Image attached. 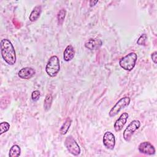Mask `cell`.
Returning a JSON list of instances; mask_svg holds the SVG:
<instances>
[{
	"mask_svg": "<svg viewBox=\"0 0 157 157\" xmlns=\"http://www.w3.org/2000/svg\"><path fill=\"white\" fill-rule=\"evenodd\" d=\"M98 2V1H93V0H91V1H90V7H93Z\"/></svg>",
	"mask_w": 157,
	"mask_h": 157,
	"instance_id": "cell-22",
	"label": "cell"
},
{
	"mask_svg": "<svg viewBox=\"0 0 157 157\" xmlns=\"http://www.w3.org/2000/svg\"><path fill=\"white\" fill-rule=\"evenodd\" d=\"M130 101H131V99L129 97L125 96L121 98L110 109L109 113V116L110 117H113L117 115L121 109H124V107H126L129 104Z\"/></svg>",
	"mask_w": 157,
	"mask_h": 157,
	"instance_id": "cell-5",
	"label": "cell"
},
{
	"mask_svg": "<svg viewBox=\"0 0 157 157\" xmlns=\"http://www.w3.org/2000/svg\"><path fill=\"white\" fill-rule=\"evenodd\" d=\"M102 142L106 148L113 150L115 145V137L114 134L110 131L105 132L103 136Z\"/></svg>",
	"mask_w": 157,
	"mask_h": 157,
	"instance_id": "cell-7",
	"label": "cell"
},
{
	"mask_svg": "<svg viewBox=\"0 0 157 157\" xmlns=\"http://www.w3.org/2000/svg\"><path fill=\"white\" fill-rule=\"evenodd\" d=\"M147 39V36L145 34H142L137 41V44L139 45H144Z\"/></svg>",
	"mask_w": 157,
	"mask_h": 157,
	"instance_id": "cell-19",
	"label": "cell"
},
{
	"mask_svg": "<svg viewBox=\"0 0 157 157\" xmlns=\"http://www.w3.org/2000/svg\"><path fill=\"white\" fill-rule=\"evenodd\" d=\"M66 10L64 9H61L59 10L57 14V20H58V24L61 25L64 21L65 16H66Z\"/></svg>",
	"mask_w": 157,
	"mask_h": 157,
	"instance_id": "cell-17",
	"label": "cell"
},
{
	"mask_svg": "<svg viewBox=\"0 0 157 157\" xmlns=\"http://www.w3.org/2000/svg\"><path fill=\"white\" fill-rule=\"evenodd\" d=\"M60 70L59 60L57 56H52L46 65L45 71L48 75L51 77H54L56 76Z\"/></svg>",
	"mask_w": 157,
	"mask_h": 157,
	"instance_id": "cell-3",
	"label": "cell"
},
{
	"mask_svg": "<svg viewBox=\"0 0 157 157\" xmlns=\"http://www.w3.org/2000/svg\"><path fill=\"white\" fill-rule=\"evenodd\" d=\"M151 58L153 62L155 64H156V63H157V52H156V51H155L151 53Z\"/></svg>",
	"mask_w": 157,
	"mask_h": 157,
	"instance_id": "cell-21",
	"label": "cell"
},
{
	"mask_svg": "<svg viewBox=\"0 0 157 157\" xmlns=\"http://www.w3.org/2000/svg\"><path fill=\"white\" fill-rule=\"evenodd\" d=\"M10 128V124L7 122H2L0 124V134H2L9 131Z\"/></svg>",
	"mask_w": 157,
	"mask_h": 157,
	"instance_id": "cell-18",
	"label": "cell"
},
{
	"mask_svg": "<svg viewBox=\"0 0 157 157\" xmlns=\"http://www.w3.org/2000/svg\"><path fill=\"white\" fill-rule=\"evenodd\" d=\"M42 12V7L41 6H36L33 10H32V12H31L29 17V19L31 21L34 22L36 21L37 20H38V18H39L40 13Z\"/></svg>",
	"mask_w": 157,
	"mask_h": 157,
	"instance_id": "cell-13",
	"label": "cell"
},
{
	"mask_svg": "<svg viewBox=\"0 0 157 157\" xmlns=\"http://www.w3.org/2000/svg\"><path fill=\"white\" fill-rule=\"evenodd\" d=\"M64 145L67 151L74 156H78L81 150L76 140L72 136H68L66 137L64 141Z\"/></svg>",
	"mask_w": 157,
	"mask_h": 157,
	"instance_id": "cell-4",
	"label": "cell"
},
{
	"mask_svg": "<svg viewBox=\"0 0 157 157\" xmlns=\"http://www.w3.org/2000/svg\"><path fill=\"white\" fill-rule=\"evenodd\" d=\"M140 126V121L138 120H132L123 131V138L126 142L130 141L134 132Z\"/></svg>",
	"mask_w": 157,
	"mask_h": 157,
	"instance_id": "cell-6",
	"label": "cell"
},
{
	"mask_svg": "<svg viewBox=\"0 0 157 157\" xmlns=\"http://www.w3.org/2000/svg\"><path fill=\"white\" fill-rule=\"evenodd\" d=\"M102 41L101 39L90 38L85 42V47L90 50H94L99 48L102 46Z\"/></svg>",
	"mask_w": 157,
	"mask_h": 157,
	"instance_id": "cell-11",
	"label": "cell"
},
{
	"mask_svg": "<svg viewBox=\"0 0 157 157\" xmlns=\"http://www.w3.org/2000/svg\"><path fill=\"white\" fill-rule=\"evenodd\" d=\"M138 150L141 153L147 155H152L155 153V148L154 146L149 142H144L139 144Z\"/></svg>",
	"mask_w": 157,
	"mask_h": 157,
	"instance_id": "cell-8",
	"label": "cell"
},
{
	"mask_svg": "<svg viewBox=\"0 0 157 157\" xmlns=\"http://www.w3.org/2000/svg\"><path fill=\"white\" fill-rule=\"evenodd\" d=\"M137 54L134 52H131L120 59L119 64L123 69L128 71H131L134 69L137 61Z\"/></svg>",
	"mask_w": 157,
	"mask_h": 157,
	"instance_id": "cell-2",
	"label": "cell"
},
{
	"mask_svg": "<svg viewBox=\"0 0 157 157\" xmlns=\"http://www.w3.org/2000/svg\"><path fill=\"white\" fill-rule=\"evenodd\" d=\"M36 71L30 67H25L21 68L18 72V75L22 79H29L34 76Z\"/></svg>",
	"mask_w": 157,
	"mask_h": 157,
	"instance_id": "cell-9",
	"label": "cell"
},
{
	"mask_svg": "<svg viewBox=\"0 0 157 157\" xmlns=\"http://www.w3.org/2000/svg\"><path fill=\"white\" fill-rule=\"evenodd\" d=\"M1 54L3 59L9 65H13L16 62V53L12 42L7 39H3L0 44Z\"/></svg>",
	"mask_w": 157,
	"mask_h": 157,
	"instance_id": "cell-1",
	"label": "cell"
},
{
	"mask_svg": "<svg viewBox=\"0 0 157 157\" xmlns=\"http://www.w3.org/2000/svg\"><path fill=\"white\" fill-rule=\"evenodd\" d=\"M71 123H72V120L69 117H67L60 128L59 132L61 134L64 135L67 132V131L71 125Z\"/></svg>",
	"mask_w": 157,
	"mask_h": 157,
	"instance_id": "cell-14",
	"label": "cell"
},
{
	"mask_svg": "<svg viewBox=\"0 0 157 157\" xmlns=\"http://www.w3.org/2000/svg\"><path fill=\"white\" fill-rule=\"evenodd\" d=\"M40 96V91L39 90L33 91L31 93V99L34 102H36V101H38Z\"/></svg>",
	"mask_w": 157,
	"mask_h": 157,
	"instance_id": "cell-20",
	"label": "cell"
},
{
	"mask_svg": "<svg viewBox=\"0 0 157 157\" xmlns=\"http://www.w3.org/2000/svg\"><path fill=\"white\" fill-rule=\"evenodd\" d=\"M21 154L20 147L18 145H13L11 147L9 153V157H18Z\"/></svg>",
	"mask_w": 157,
	"mask_h": 157,
	"instance_id": "cell-15",
	"label": "cell"
},
{
	"mask_svg": "<svg viewBox=\"0 0 157 157\" xmlns=\"http://www.w3.org/2000/svg\"><path fill=\"white\" fill-rule=\"evenodd\" d=\"M53 101V97L51 94H47L45 96V98L44 101V109L45 111L50 110L52 106Z\"/></svg>",
	"mask_w": 157,
	"mask_h": 157,
	"instance_id": "cell-16",
	"label": "cell"
},
{
	"mask_svg": "<svg viewBox=\"0 0 157 157\" xmlns=\"http://www.w3.org/2000/svg\"><path fill=\"white\" fill-rule=\"evenodd\" d=\"M128 117H129V115L126 112L123 113L120 116V117L116 120V121L114 123L113 127H114L115 131L119 132L123 129V126H124V124H126V123L128 120Z\"/></svg>",
	"mask_w": 157,
	"mask_h": 157,
	"instance_id": "cell-10",
	"label": "cell"
},
{
	"mask_svg": "<svg viewBox=\"0 0 157 157\" xmlns=\"http://www.w3.org/2000/svg\"><path fill=\"white\" fill-rule=\"evenodd\" d=\"M75 56V50L74 47L71 45H67L63 52V59L67 62L72 60Z\"/></svg>",
	"mask_w": 157,
	"mask_h": 157,
	"instance_id": "cell-12",
	"label": "cell"
}]
</instances>
